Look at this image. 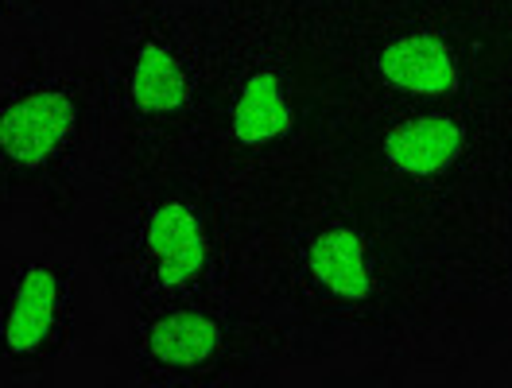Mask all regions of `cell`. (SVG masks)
I'll use <instances>...</instances> for the list:
<instances>
[{
  "instance_id": "6da1fadb",
  "label": "cell",
  "mask_w": 512,
  "mask_h": 388,
  "mask_svg": "<svg viewBox=\"0 0 512 388\" xmlns=\"http://www.w3.org/2000/svg\"><path fill=\"white\" fill-rule=\"evenodd\" d=\"M82 132V101L59 78H35L0 101V179L35 183L63 167Z\"/></svg>"
},
{
  "instance_id": "7a4b0ae2",
  "label": "cell",
  "mask_w": 512,
  "mask_h": 388,
  "mask_svg": "<svg viewBox=\"0 0 512 388\" xmlns=\"http://www.w3.org/2000/svg\"><path fill=\"white\" fill-rule=\"evenodd\" d=\"M70 326V276L59 264H24L0 291V357L35 365L63 346Z\"/></svg>"
},
{
  "instance_id": "3957f363",
  "label": "cell",
  "mask_w": 512,
  "mask_h": 388,
  "mask_svg": "<svg viewBox=\"0 0 512 388\" xmlns=\"http://www.w3.org/2000/svg\"><path fill=\"white\" fill-rule=\"evenodd\" d=\"M140 257H144L148 284L156 291L187 288L191 280L202 276L206 257H210L202 218L179 198L152 206L140 226Z\"/></svg>"
},
{
  "instance_id": "277c9868",
  "label": "cell",
  "mask_w": 512,
  "mask_h": 388,
  "mask_svg": "<svg viewBox=\"0 0 512 388\" xmlns=\"http://www.w3.org/2000/svg\"><path fill=\"white\" fill-rule=\"evenodd\" d=\"M377 70L392 90L419 97L450 94L458 82V63H454L450 47L431 32L396 35L381 51Z\"/></svg>"
},
{
  "instance_id": "5b68a950",
  "label": "cell",
  "mask_w": 512,
  "mask_h": 388,
  "mask_svg": "<svg viewBox=\"0 0 512 388\" xmlns=\"http://www.w3.org/2000/svg\"><path fill=\"white\" fill-rule=\"evenodd\" d=\"M187 97H191L187 63L156 35L144 39L132 55V70H128V105L148 117H167V113H179L187 105Z\"/></svg>"
},
{
  "instance_id": "8992f818",
  "label": "cell",
  "mask_w": 512,
  "mask_h": 388,
  "mask_svg": "<svg viewBox=\"0 0 512 388\" xmlns=\"http://www.w3.org/2000/svg\"><path fill=\"white\" fill-rule=\"evenodd\" d=\"M458 152H462V129L443 113H423L412 121H400L384 136L388 163L408 175H439L443 167L458 160Z\"/></svg>"
},
{
  "instance_id": "52a82bcc",
  "label": "cell",
  "mask_w": 512,
  "mask_h": 388,
  "mask_svg": "<svg viewBox=\"0 0 512 388\" xmlns=\"http://www.w3.org/2000/svg\"><path fill=\"white\" fill-rule=\"evenodd\" d=\"M229 129L249 148H268L291 129L288 86L272 66L253 70L245 78L241 94L233 101V113H229Z\"/></svg>"
},
{
  "instance_id": "ba28073f",
  "label": "cell",
  "mask_w": 512,
  "mask_h": 388,
  "mask_svg": "<svg viewBox=\"0 0 512 388\" xmlns=\"http://www.w3.org/2000/svg\"><path fill=\"white\" fill-rule=\"evenodd\" d=\"M144 346L167 369H198L222 350V326L202 311H167L148 326Z\"/></svg>"
},
{
  "instance_id": "9c48e42d",
  "label": "cell",
  "mask_w": 512,
  "mask_h": 388,
  "mask_svg": "<svg viewBox=\"0 0 512 388\" xmlns=\"http://www.w3.org/2000/svg\"><path fill=\"white\" fill-rule=\"evenodd\" d=\"M311 276L342 299H365L373 291V264L350 226L322 229L311 245Z\"/></svg>"
}]
</instances>
